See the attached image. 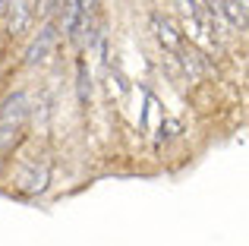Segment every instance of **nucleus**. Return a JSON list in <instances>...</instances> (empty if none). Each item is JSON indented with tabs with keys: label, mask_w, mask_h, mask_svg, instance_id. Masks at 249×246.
Wrapping results in <instances>:
<instances>
[{
	"label": "nucleus",
	"mask_w": 249,
	"mask_h": 246,
	"mask_svg": "<svg viewBox=\"0 0 249 246\" xmlns=\"http://www.w3.org/2000/svg\"><path fill=\"white\" fill-rule=\"evenodd\" d=\"M0 16H3L6 32L16 38V35H22V32L32 25V19H35V6H32V0H6V6H3Z\"/></svg>",
	"instance_id": "f257e3e1"
},
{
	"label": "nucleus",
	"mask_w": 249,
	"mask_h": 246,
	"mask_svg": "<svg viewBox=\"0 0 249 246\" xmlns=\"http://www.w3.org/2000/svg\"><path fill=\"white\" fill-rule=\"evenodd\" d=\"M177 57H180L183 70H186V76H189L193 82H199L202 76L212 73V63L205 60V54H202L196 44H186V41H183V48H180V54H177Z\"/></svg>",
	"instance_id": "f03ea898"
},
{
	"label": "nucleus",
	"mask_w": 249,
	"mask_h": 246,
	"mask_svg": "<svg viewBox=\"0 0 249 246\" xmlns=\"http://www.w3.org/2000/svg\"><path fill=\"white\" fill-rule=\"evenodd\" d=\"M152 29H155V38L161 41V48L170 51V54H180V48H183V41H186V38H183L180 32L174 29V22H170L167 16L152 13Z\"/></svg>",
	"instance_id": "7ed1b4c3"
},
{
	"label": "nucleus",
	"mask_w": 249,
	"mask_h": 246,
	"mask_svg": "<svg viewBox=\"0 0 249 246\" xmlns=\"http://www.w3.org/2000/svg\"><path fill=\"white\" fill-rule=\"evenodd\" d=\"M16 183H19V190H22L25 196H38V193L48 190L51 171H48V167H38V164L22 167V171H19V177H16Z\"/></svg>",
	"instance_id": "20e7f679"
},
{
	"label": "nucleus",
	"mask_w": 249,
	"mask_h": 246,
	"mask_svg": "<svg viewBox=\"0 0 249 246\" xmlns=\"http://www.w3.org/2000/svg\"><path fill=\"white\" fill-rule=\"evenodd\" d=\"M54 41H57V29H54V25H44V29L38 32V38L29 44V51H25V63H29V67L44 63L48 54H51V48H54Z\"/></svg>",
	"instance_id": "39448f33"
},
{
	"label": "nucleus",
	"mask_w": 249,
	"mask_h": 246,
	"mask_svg": "<svg viewBox=\"0 0 249 246\" xmlns=\"http://www.w3.org/2000/svg\"><path fill=\"white\" fill-rule=\"evenodd\" d=\"M25 117H29V95L13 92L10 98H3V105H0V123H19L22 126Z\"/></svg>",
	"instance_id": "423d86ee"
},
{
	"label": "nucleus",
	"mask_w": 249,
	"mask_h": 246,
	"mask_svg": "<svg viewBox=\"0 0 249 246\" xmlns=\"http://www.w3.org/2000/svg\"><path fill=\"white\" fill-rule=\"evenodd\" d=\"M218 10L231 29H249V0H218Z\"/></svg>",
	"instance_id": "0eeeda50"
},
{
	"label": "nucleus",
	"mask_w": 249,
	"mask_h": 246,
	"mask_svg": "<svg viewBox=\"0 0 249 246\" xmlns=\"http://www.w3.org/2000/svg\"><path fill=\"white\" fill-rule=\"evenodd\" d=\"M22 139V126L19 123H0V155H10Z\"/></svg>",
	"instance_id": "6e6552de"
},
{
	"label": "nucleus",
	"mask_w": 249,
	"mask_h": 246,
	"mask_svg": "<svg viewBox=\"0 0 249 246\" xmlns=\"http://www.w3.org/2000/svg\"><path fill=\"white\" fill-rule=\"evenodd\" d=\"M177 10L183 13V19H196V16H205V6H202V0H174Z\"/></svg>",
	"instance_id": "1a4fd4ad"
},
{
	"label": "nucleus",
	"mask_w": 249,
	"mask_h": 246,
	"mask_svg": "<svg viewBox=\"0 0 249 246\" xmlns=\"http://www.w3.org/2000/svg\"><path fill=\"white\" fill-rule=\"evenodd\" d=\"M79 101L82 105H89V98H91V76H89V67L85 63H79Z\"/></svg>",
	"instance_id": "9d476101"
},
{
	"label": "nucleus",
	"mask_w": 249,
	"mask_h": 246,
	"mask_svg": "<svg viewBox=\"0 0 249 246\" xmlns=\"http://www.w3.org/2000/svg\"><path fill=\"white\" fill-rule=\"evenodd\" d=\"M60 6V0H38V6H35V13H38V19H51L54 16V10Z\"/></svg>",
	"instance_id": "9b49d317"
},
{
	"label": "nucleus",
	"mask_w": 249,
	"mask_h": 246,
	"mask_svg": "<svg viewBox=\"0 0 249 246\" xmlns=\"http://www.w3.org/2000/svg\"><path fill=\"white\" fill-rule=\"evenodd\" d=\"M3 6H6V0H0V13H3Z\"/></svg>",
	"instance_id": "f8f14e48"
}]
</instances>
